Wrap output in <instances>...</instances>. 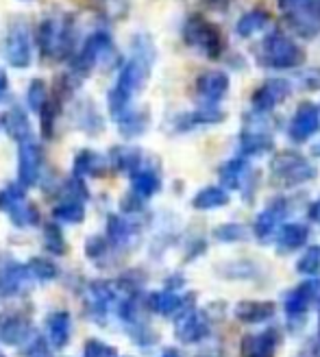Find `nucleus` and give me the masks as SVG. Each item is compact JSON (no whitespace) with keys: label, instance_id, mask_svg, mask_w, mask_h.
Instances as JSON below:
<instances>
[{"label":"nucleus","instance_id":"obj_1","mask_svg":"<svg viewBox=\"0 0 320 357\" xmlns=\"http://www.w3.org/2000/svg\"><path fill=\"white\" fill-rule=\"evenodd\" d=\"M135 57L122 68V73L114 85V89L109 92V112L116 120H120L127 112V105L131 100V96L137 92V89L144 85L146 77H148V61H151V52H144L139 46H135Z\"/></svg>","mask_w":320,"mask_h":357},{"label":"nucleus","instance_id":"obj_2","mask_svg":"<svg viewBox=\"0 0 320 357\" xmlns=\"http://www.w3.org/2000/svg\"><path fill=\"white\" fill-rule=\"evenodd\" d=\"M38 42L44 57L66 59L75 46L73 15H46L38 31Z\"/></svg>","mask_w":320,"mask_h":357},{"label":"nucleus","instance_id":"obj_3","mask_svg":"<svg viewBox=\"0 0 320 357\" xmlns=\"http://www.w3.org/2000/svg\"><path fill=\"white\" fill-rule=\"evenodd\" d=\"M3 52L9 66L24 70L31 66V29L22 20H13L3 38Z\"/></svg>","mask_w":320,"mask_h":357},{"label":"nucleus","instance_id":"obj_4","mask_svg":"<svg viewBox=\"0 0 320 357\" xmlns=\"http://www.w3.org/2000/svg\"><path fill=\"white\" fill-rule=\"evenodd\" d=\"M183 35H185V42L190 46L205 50L209 57H218V52H220L218 29L213 26V24H209L207 20H203L201 15L190 17L185 29H183Z\"/></svg>","mask_w":320,"mask_h":357},{"label":"nucleus","instance_id":"obj_5","mask_svg":"<svg viewBox=\"0 0 320 357\" xmlns=\"http://www.w3.org/2000/svg\"><path fill=\"white\" fill-rule=\"evenodd\" d=\"M42 162H44V155H42V149L38 142L35 139L22 142L20 144V168H17V174H20V183L24 188L38 183Z\"/></svg>","mask_w":320,"mask_h":357},{"label":"nucleus","instance_id":"obj_6","mask_svg":"<svg viewBox=\"0 0 320 357\" xmlns=\"http://www.w3.org/2000/svg\"><path fill=\"white\" fill-rule=\"evenodd\" d=\"M266 50V63L277 66V68H290L300 61L298 48L283 35H273V38L264 44Z\"/></svg>","mask_w":320,"mask_h":357},{"label":"nucleus","instance_id":"obj_7","mask_svg":"<svg viewBox=\"0 0 320 357\" xmlns=\"http://www.w3.org/2000/svg\"><path fill=\"white\" fill-rule=\"evenodd\" d=\"M3 127L5 131L17 142V144H22V142H29L33 139L31 135V122L26 118V114L20 109V107H13V109H9L3 118Z\"/></svg>","mask_w":320,"mask_h":357},{"label":"nucleus","instance_id":"obj_8","mask_svg":"<svg viewBox=\"0 0 320 357\" xmlns=\"http://www.w3.org/2000/svg\"><path fill=\"white\" fill-rule=\"evenodd\" d=\"M29 275L31 271H26V268L17 264H11L9 268H5V271L0 273V296H11L15 292H20L26 285Z\"/></svg>","mask_w":320,"mask_h":357},{"label":"nucleus","instance_id":"obj_9","mask_svg":"<svg viewBox=\"0 0 320 357\" xmlns=\"http://www.w3.org/2000/svg\"><path fill=\"white\" fill-rule=\"evenodd\" d=\"M46 331H48V340L52 347H63L70 335V314L68 312L50 314L46 320Z\"/></svg>","mask_w":320,"mask_h":357},{"label":"nucleus","instance_id":"obj_10","mask_svg":"<svg viewBox=\"0 0 320 357\" xmlns=\"http://www.w3.org/2000/svg\"><path fill=\"white\" fill-rule=\"evenodd\" d=\"M26 333H29V323L24 318L11 316L9 320H3V323H0V340L7 344L24 340Z\"/></svg>","mask_w":320,"mask_h":357},{"label":"nucleus","instance_id":"obj_11","mask_svg":"<svg viewBox=\"0 0 320 357\" xmlns=\"http://www.w3.org/2000/svg\"><path fill=\"white\" fill-rule=\"evenodd\" d=\"M52 216H55L57 220H61V222H79V220H83V216H85L83 201L68 199V201H63L61 205L55 207V211H52Z\"/></svg>","mask_w":320,"mask_h":357},{"label":"nucleus","instance_id":"obj_12","mask_svg":"<svg viewBox=\"0 0 320 357\" xmlns=\"http://www.w3.org/2000/svg\"><path fill=\"white\" fill-rule=\"evenodd\" d=\"M100 170V157L92 151H81L75 159V174L81 176H90Z\"/></svg>","mask_w":320,"mask_h":357},{"label":"nucleus","instance_id":"obj_13","mask_svg":"<svg viewBox=\"0 0 320 357\" xmlns=\"http://www.w3.org/2000/svg\"><path fill=\"white\" fill-rule=\"evenodd\" d=\"M26 102L33 112H42L44 105L48 102V89H46V83L42 79H35L31 81L29 85V92H26Z\"/></svg>","mask_w":320,"mask_h":357},{"label":"nucleus","instance_id":"obj_14","mask_svg":"<svg viewBox=\"0 0 320 357\" xmlns=\"http://www.w3.org/2000/svg\"><path fill=\"white\" fill-rule=\"evenodd\" d=\"M26 199H24V185L20 183H11V185H7L3 192H0V209L3 211H11L13 207H17L20 203H24Z\"/></svg>","mask_w":320,"mask_h":357},{"label":"nucleus","instance_id":"obj_15","mask_svg":"<svg viewBox=\"0 0 320 357\" xmlns=\"http://www.w3.org/2000/svg\"><path fill=\"white\" fill-rule=\"evenodd\" d=\"M9 216H11V220L15 222V225H20V227H29V225H38V220H40V213H38V209H35V205H31V203H20L17 207H13L11 211H9Z\"/></svg>","mask_w":320,"mask_h":357},{"label":"nucleus","instance_id":"obj_16","mask_svg":"<svg viewBox=\"0 0 320 357\" xmlns=\"http://www.w3.org/2000/svg\"><path fill=\"white\" fill-rule=\"evenodd\" d=\"M61 112V105H59V98H48V102L44 105V109L40 112L42 114V131L46 137L52 135L55 131V120Z\"/></svg>","mask_w":320,"mask_h":357},{"label":"nucleus","instance_id":"obj_17","mask_svg":"<svg viewBox=\"0 0 320 357\" xmlns=\"http://www.w3.org/2000/svg\"><path fill=\"white\" fill-rule=\"evenodd\" d=\"M199 87H201V92L207 96H218L224 92V87H227V77L220 73H209V75L201 77Z\"/></svg>","mask_w":320,"mask_h":357},{"label":"nucleus","instance_id":"obj_18","mask_svg":"<svg viewBox=\"0 0 320 357\" xmlns=\"http://www.w3.org/2000/svg\"><path fill=\"white\" fill-rule=\"evenodd\" d=\"M29 271H31L33 277H38V279H42V281H48V279H55V277H57V268H55V264H50V261L44 259V257H35V259H31Z\"/></svg>","mask_w":320,"mask_h":357},{"label":"nucleus","instance_id":"obj_19","mask_svg":"<svg viewBox=\"0 0 320 357\" xmlns=\"http://www.w3.org/2000/svg\"><path fill=\"white\" fill-rule=\"evenodd\" d=\"M266 13H261V11H253V13H246L242 20H240V24H238V31L242 33V35H251V33H255V31H259L264 24H266Z\"/></svg>","mask_w":320,"mask_h":357},{"label":"nucleus","instance_id":"obj_20","mask_svg":"<svg viewBox=\"0 0 320 357\" xmlns=\"http://www.w3.org/2000/svg\"><path fill=\"white\" fill-rule=\"evenodd\" d=\"M46 248H48V251H52V253H57V255H61L63 248H66L63 240H61V231L55 225H50L46 229Z\"/></svg>","mask_w":320,"mask_h":357},{"label":"nucleus","instance_id":"obj_21","mask_svg":"<svg viewBox=\"0 0 320 357\" xmlns=\"http://www.w3.org/2000/svg\"><path fill=\"white\" fill-rule=\"evenodd\" d=\"M107 355H112V349L109 347H105L96 340L92 342H87L85 347V357H107Z\"/></svg>","mask_w":320,"mask_h":357},{"label":"nucleus","instance_id":"obj_22","mask_svg":"<svg viewBox=\"0 0 320 357\" xmlns=\"http://www.w3.org/2000/svg\"><path fill=\"white\" fill-rule=\"evenodd\" d=\"M29 357H50V355H48V349L42 340H35L33 347L29 349Z\"/></svg>","mask_w":320,"mask_h":357},{"label":"nucleus","instance_id":"obj_23","mask_svg":"<svg viewBox=\"0 0 320 357\" xmlns=\"http://www.w3.org/2000/svg\"><path fill=\"white\" fill-rule=\"evenodd\" d=\"M135 188H139V190H151V176L148 174H139L137 178H135Z\"/></svg>","mask_w":320,"mask_h":357},{"label":"nucleus","instance_id":"obj_24","mask_svg":"<svg viewBox=\"0 0 320 357\" xmlns=\"http://www.w3.org/2000/svg\"><path fill=\"white\" fill-rule=\"evenodd\" d=\"M7 87H9V83H7V75L0 70V100L5 98V94H7Z\"/></svg>","mask_w":320,"mask_h":357},{"label":"nucleus","instance_id":"obj_25","mask_svg":"<svg viewBox=\"0 0 320 357\" xmlns=\"http://www.w3.org/2000/svg\"><path fill=\"white\" fill-rule=\"evenodd\" d=\"M22 3H33V0H22Z\"/></svg>","mask_w":320,"mask_h":357},{"label":"nucleus","instance_id":"obj_26","mask_svg":"<svg viewBox=\"0 0 320 357\" xmlns=\"http://www.w3.org/2000/svg\"><path fill=\"white\" fill-rule=\"evenodd\" d=\"M0 357H5V355H3V353H0Z\"/></svg>","mask_w":320,"mask_h":357}]
</instances>
